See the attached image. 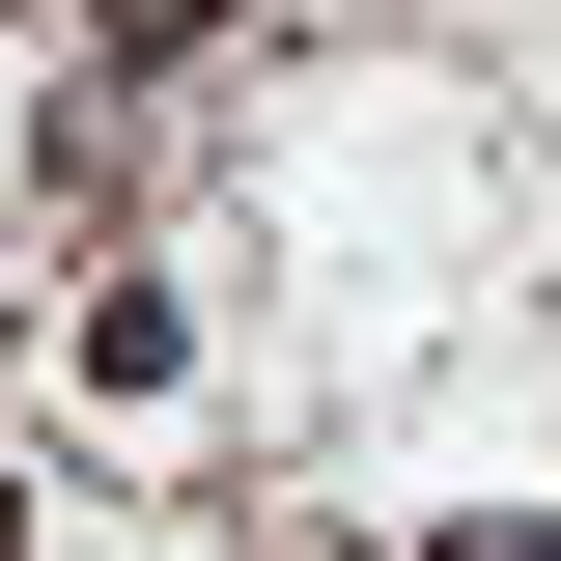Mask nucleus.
<instances>
[{
  "mask_svg": "<svg viewBox=\"0 0 561 561\" xmlns=\"http://www.w3.org/2000/svg\"><path fill=\"white\" fill-rule=\"evenodd\" d=\"M57 365H84V393L140 421V393H169V365H197V309H169V280H84V309H57Z\"/></svg>",
  "mask_w": 561,
  "mask_h": 561,
  "instance_id": "obj_1",
  "label": "nucleus"
},
{
  "mask_svg": "<svg viewBox=\"0 0 561 561\" xmlns=\"http://www.w3.org/2000/svg\"><path fill=\"white\" fill-rule=\"evenodd\" d=\"M0 561H28V478H0Z\"/></svg>",
  "mask_w": 561,
  "mask_h": 561,
  "instance_id": "obj_3",
  "label": "nucleus"
},
{
  "mask_svg": "<svg viewBox=\"0 0 561 561\" xmlns=\"http://www.w3.org/2000/svg\"><path fill=\"white\" fill-rule=\"evenodd\" d=\"M421 561H561V505H449V534H421Z\"/></svg>",
  "mask_w": 561,
  "mask_h": 561,
  "instance_id": "obj_2",
  "label": "nucleus"
}]
</instances>
